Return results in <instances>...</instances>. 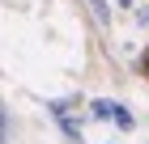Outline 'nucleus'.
I'll return each instance as SVG.
<instances>
[{
  "instance_id": "1",
  "label": "nucleus",
  "mask_w": 149,
  "mask_h": 144,
  "mask_svg": "<svg viewBox=\"0 0 149 144\" xmlns=\"http://www.w3.org/2000/svg\"><path fill=\"white\" fill-rule=\"evenodd\" d=\"M51 119L60 123V132L68 136V144H85V140H81V123L68 114V102H51Z\"/></svg>"
},
{
  "instance_id": "2",
  "label": "nucleus",
  "mask_w": 149,
  "mask_h": 144,
  "mask_svg": "<svg viewBox=\"0 0 149 144\" xmlns=\"http://www.w3.org/2000/svg\"><path fill=\"white\" fill-rule=\"evenodd\" d=\"M111 114H115V102H111V98H94V102H90V119L111 123Z\"/></svg>"
},
{
  "instance_id": "3",
  "label": "nucleus",
  "mask_w": 149,
  "mask_h": 144,
  "mask_svg": "<svg viewBox=\"0 0 149 144\" xmlns=\"http://www.w3.org/2000/svg\"><path fill=\"white\" fill-rule=\"evenodd\" d=\"M111 123L119 127V132H132V127H136V114L128 110V106H119V102H115V114H111Z\"/></svg>"
},
{
  "instance_id": "4",
  "label": "nucleus",
  "mask_w": 149,
  "mask_h": 144,
  "mask_svg": "<svg viewBox=\"0 0 149 144\" xmlns=\"http://www.w3.org/2000/svg\"><path fill=\"white\" fill-rule=\"evenodd\" d=\"M85 4H90V13H94V21H98V25H102V30H107V25H111V4H107V0H85Z\"/></svg>"
},
{
  "instance_id": "5",
  "label": "nucleus",
  "mask_w": 149,
  "mask_h": 144,
  "mask_svg": "<svg viewBox=\"0 0 149 144\" xmlns=\"http://www.w3.org/2000/svg\"><path fill=\"white\" fill-rule=\"evenodd\" d=\"M0 144H9V127H4V110H0Z\"/></svg>"
},
{
  "instance_id": "6",
  "label": "nucleus",
  "mask_w": 149,
  "mask_h": 144,
  "mask_svg": "<svg viewBox=\"0 0 149 144\" xmlns=\"http://www.w3.org/2000/svg\"><path fill=\"white\" fill-rule=\"evenodd\" d=\"M115 4H119V9H132V4H136V0H115Z\"/></svg>"
},
{
  "instance_id": "7",
  "label": "nucleus",
  "mask_w": 149,
  "mask_h": 144,
  "mask_svg": "<svg viewBox=\"0 0 149 144\" xmlns=\"http://www.w3.org/2000/svg\"><path fill=\"white\" fill-rule=\"evenodd\" d=\"M141 64H145V76H149V51H145V59H141Z\"/></svg>"
}]
</instances>
